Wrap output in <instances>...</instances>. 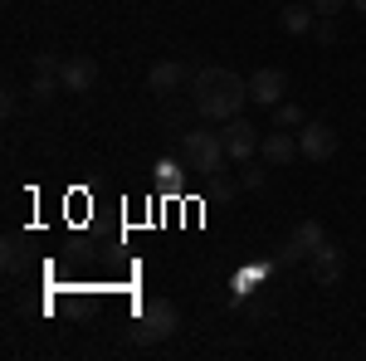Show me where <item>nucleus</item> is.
<instances>
[{"label": "nucleus", "instance_id": "nucleus-6", "mask_svg": "<svg viewBox=\"0 0 366 361\" xmlns=\"http://www.w3.org/2000/svg\"><path fill=\"white\" fill-rule=\"evenodd\" d=\"M220 137H225V152L234 157V162H249L254 152H259V127H254V122H244V117H229Z\"/></svg>", "mask_w": 366, "mask_h": 361}, {"label": "nucleus", "instance_id": "nucleus-5", "mask_svg": "<svg viewBox=\"0 0 366 361\" xmlns=\"http://www.w3.org/2000/svg\"><path fill=\"white\" fill-rule=\"evenodd\" d=\"M283 93H288L283 69H259V74L249 79V103H259V108H279Z\"/></svg>", "mask_w": 366, "mask_h": 361}, {"label": "nucleus", "instance_id": "nucleus-18", "mask_svg": "<svg viewBox=\"0 0 366 361\" xmlns=\"http://www.w3.org/2000/svg\"><path fill=\"white\" fill-rule=\"evenodd\" d=\"M64 69V59L54 54V49H44V54H34V74H59Z\"/></svg>", "mask_w": 366, "mask_h": 361}, {"label": "nucleus", "instance_id": "nucleus-8", "mask_svg": "<svg viewBox=\"0 0 366 361\" xmlns=\"http://www.w3.org/2000/svg\"><path fill=\"white\" fill-rule=\"evenodd\" d=\"M259 152H264V162H269V167H288V162H298V157H303V152H298V137H288L283 127L264 132V137H259Z\"/></svg>", "mask_w": 366, "mask_h": 361}, {"label": "nucleus", "instance_id": "nucleus-1", "mask_svg": "<svg viewBox=\"0 0 366 361\" xmlns=\"http://www.w3.org/2000/svg\"><path fill=\"white\" fill-rule=\"evenodd\" d=\"M191 93H196L200 117L229 122V117H239V108L249 103V79H239L229 69H200L196 79H191Z\"/></svg>", "mask_w": 366, "mask_h": 361}, {"label": "nucleus", "instance_id": "nucleus-13", "mask_svg": "<svg viewBox=\"0 0 366 361\" xmlns=\"http://www.w3.org/2000/svg\"><path fill=\"white\" fill-rule=\"evenodd\" d=\"M312 15H317V10H303V5H283V10H279V25L288 29V34H308V29H312Z\"/></svg>", "mask_w": 366, "mask_h": 361}, {"label": "nucleus", "instance_id": "nucleus-15", "mask_svg": "<svg viewBox=\"0 0 366 361\" xmlns=\"http://www.w3.org/2000/svg\"><path fill=\"white\" fill-rule=\"evenodd\" d=\"M274 274V264H269V259H264V264H254V269H244V274L234 278V298H244V293H249V283H259V278H269Z\"/></svg>", "mask_w": 366, "mask_h": 361}, {"label": "nucleus", "instance_id": "nucleus-7", "mask_svg": "<svg viewBox=\"0 0 366 361\" xmlns=\"http://www.w3.org/2000/svg\"><path fill=\"white\" fill-rule=\"evenodd\" d=\"M59 84H64V93H88V88L98 84V64L88 54H69L64 69H59Z\"/></svg>", "mask_w": 366, "mask_h": 361}, {"label": "nucleus", "instance_id": "nucleus-21", "mask_svg": "<svg viewBox=\"0 0 366 361\" xmlns=\"http://www.w3.org/2000/svg\"><path fill=\"white\" fill-rule=\"evenodd\" d=\"M352 5H357V10H362V15H366V0H352Z\"/></svg>", "mask_w": 366, "mask_h": 361}, {"label": "nucleus", "instance_id": "nucleus-19", "mask_svg": "<svg viewBox=\"0 0 366 361\" xmlns=\"http://www.w3.org/2000/svg\"><path fill=\"white\" fill-rule=\"evenodd\" d=\"M347 5H352V0H312V10H317V15H327V20H337Z\"/></svg>", "mask_w": 366, "mask_h": 361}, {"label": "nucleus", "instance_id": "nucleus-20", "mask_svg": "<svg viewBox=\"0 0 366 361\" xmlns=\"http://www.w3.org/2000/svg\"><path fill=\"white\" fill-rule=\"evenodd\" d=\"M312 34H317V44H332V39H337V25H332V20L322 15V20L312 25Z\"/></svg>", "mask_w": 366, "mask_h": 361}, {"label": "nucleus", "instance_id": "nucleus-4", "mask_svg": "<svg viewBox=\"0 0 366 361\" xmlns=\"http://www.w3.org/2000/svg\"><path fill=\"white\" fill-rule=\"evenodd\" d=\"M298 152H303L308 162H332V152H337V132H332L327 122H303V132H298Z\"/></svg>", "mask_w": 366, "mask_h": 361}, {"label": "nucleus", "instance_id": "nucleus-12", "mask_svg": "<svg viewBox=\"0 0 366 361\" xmlns=\"http://www.w3.org/2000/svg\"><path fill=\"white\" fill-rule=\"evenodd\" d=\"M0 264H5V274H10V278H20L29 269V249L20 244V239H5V244H0Z\"/></svg>", "mask_w": 366, "mask_h": 361}, {"label": "nucleus", "instance_id": "nucleus-17", "mask_svg": "<svg viewBox=\"0 0 366 361\" xmlns=\"http://www.w3.org/2000/svg\"><path fill=\"white\" fill-rule=\"evenodd\" d=\"M264 176H269V171L259 167V162H249V167L239 171V186H244V191H264Z\"/></svg>", "mask_w": 366, "mask_h": 361}, {"label": "nucleus", "instance_id": "nucleus-16", "mask_svg": "<svg viewBox=\"0 0 366 361\" xmlns=\"http://www.w3.org/2000/svg\"><path fill=\"white\" fill-rule=\"evenodd\" d=\"M274 122H279L283 132H293V127H303V108L298 103H279L274 108Z\"/></svg>", "mask_w": 366, "mask_h": 361}, {"label": "nucleus", "instance_id": "nucleus-9", "mask_svg": "<svg viewBox=\"0 0 366 361\" xmlns=\"http://www.w3.org/2000/svg\"><path fill=\"white\" fill-rule=\"evenodd\" d=\"M181 84H186V64H181V59H162V64H152V74H147V93H157V98L176 93Z\"/></svg>", "mask_w": 366, "mask_h": 361}, {"label": "nucleus", "instance_id": "nucleus-3", "mask_svg": "<svg viewBox=\"0 0 366 361\" xmlns=\"http://www.w3.org/2000/svg\"><path fill=\"white\" fill-rule=\"evenodd\" d=\"M225 137H220V132H196V127H191V132H186V167L191 171H200V176H210V181H215V176H220V167H225Z\"/></svg>", "mask_w": 366, "mask_h": 361}, {"label": "nucleus", "instance_id": "nucleus-14", "mask_svg": "<svg viewBox=\"0 0 366 361\" xmlns=\"http://www.w3.org/2000/svg\"><path fill=\"white\" fill-rule=\"evenodd\" d=\"M54 93H64L59 74H34V79H29V103H49Z\"/></svg>", "mask_w": 366, "mask_h": 361}, {"label": "nucleus", "instance_id": "nucleus-2", "mask_svg": "<svg viewBox=\"0 0 366 361\" xmlns=\"http://www.w3.org/2000/svg\"><path fill=\"white\" fill-rule=\"evenodd\" d=\"M176 327H181V312H176V303H167V298H152V303L137 307L132 342H137V347H157V342H167Z\"/></svg>", "mask_w": 366, "mask_h": 361}, {"label": "nucleus", "instance_id": "nucleus-10", "mask_svg": "<svg viewBox=\"0 0 366 361\" xmlns=\"http://www.w3.org/2000/svg\"><path fill=\"white\" fill-rule=\"evenodd\" d=\"M308 264H312V278H317V283H337L342 269H347V259H342L337 244H322V249H312Z\"/></svg>", "mask_w": 366, "mask_h": 361}, {"label": "nucleus", "instance_id": "nucleus-11", "mask_svg": "<svg viewBox=\"0 0 366 361\" xmlns=\"http://www.w3.org/2000/svg\"><path fill=\"white\" fill-rule=\"evenodd\" d=\"M322 244H327V234H322L317 220H303L293 234H288V249L298 254V259H312V249H322Z\"/></svg>", "mask_w": 366, "mask_h": 361}]
</instances>
